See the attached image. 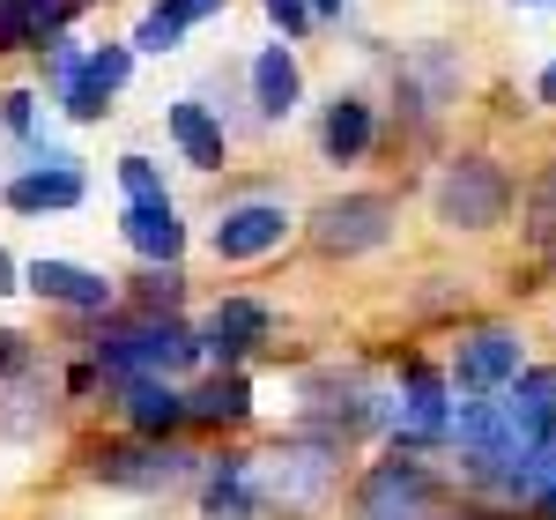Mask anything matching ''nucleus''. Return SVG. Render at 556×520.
<instances>
[{"label":"nucleus","instance_id":"obj_1","mask_svg":"<svg viewBox=\"0 0 556 520\" xmlns=\"http://www.w3.org/2000/svg\"><path fill=\"white\" fill-rule=\"evenodd\" d=\"M342 461H349L342 438H327V432H282L253 461L260 498H267L275 513H298V520L304 513H327V498L342 491Z\"/></svg>","mask_w":556,"mask_h":520},{"label":"nucleus","instance_id":"obj_2","mask_svg":"<svg viewBox=\"0 0 556 520\" xmlns=\"http://www.w3.org/2000/svg\"><path fill=\"white\" fill-rule=\"evenodd\" d=\"M513 201H519V178L490 149H460V157H445L438 178H430V216H438V231H453V238L497 231V223L513 216Z\"/></svg>","mask_w":556,"mask_h":520},{"label":"nucleus","instance_id":"obj_3","mask_svg":"<svg viewBox=\"0 0 556 520\" xmlns=\"http://www.w3.org/2000/svg\"><path fill=\"white\" fill-rule=\"evenodd\" d=\"M193 357H208V349H201V335H193L186 320H172V312L112 320V327H97V343H89V364L112 372L119 387H127V380H172Z\"/></svg>","mask_w":556,"mask_h":520},{"label":"nucleus","instance_id":"obj_4","mask_svg":"<svg viewBox=\"0 0 556 520\" xmlns=\"http://www.w3.org/2000/svg\"><path fill=\"white\" fill-rule=\"evenodd\" d=\"M453 380L424 364V357H408L401 364V380L386 394V438H393V454H430V446H445L453 438Z\"/></svg>","mask_w":556,"mask_h":520},{"label":"nucleus","instance_id":"obj_5","mask_svg":"<svg viewBox=\"0 0 556 520\" xmlns=\"http://www.w3.org/2000/svg\"><path fill=\"white\" fill-rule=\"evenodd\" d=\"M393 231H401V201L393 194H334V201H319L304 216L312 253H327V260L379 253V246H393Z\"/></svg>","mask_w":556,"mask_h":520},{"label":"nucleus","instance_id":"obj_6","mask_svg":"<svg viewBox=\"0 0 556 520\" xmlns=\"http://www.w3.org/2000/svg\"><path fill=\"white\" fill-rule=\"evenodd\" d=\"M445 513V483L424 454H386L356 476V520H438Z\"/></svg>","mask_w":556,"mask_h":520},{"label":"nucleus","instance_id":"obj_7","mask_svg":"<svg viewBox=\"0 0 556 520\" xmlns=\"http://www.w3.org/2000/svg\"><path fill=\"white\" fill-rule=\"evenodd\" d=\"M460 89H468V60L453 45H408L401 67H393V104H401V120L416 134L438 127L460 104Z\"/></svg>","mask_w":556,"mask_h":520},{"label":"nucleus","instance_id":"obj_8","mask_svg":"<svg viewBox=\"0 0 556 520\" xmlns=\"http://www.w3.org/2000/svg\"><path fill=\"white\" fill-rule=\"evenodd\" d=\"M527 372V335H519L513 320H475L468 335L453 343V364H445V380L460 401H482V394H505Z\"/></svg>","mask_w":556,"mask_h":520},{"label":"nucleus","instance_id":"obj_9","mask_svg":"<svg viewBox=\"0 0 556 520\" xmlns=\"http://www.w3.org/2000/svg\"><path fill=\"white\" fill-rule=\"evenodd\" d=\"M89 476L112 483V491H172V483L193 476V454L172 446V438H141V446H104L89 461Z\"/></svg>","mask_w":556,"mask_h":520},{"label":"nucleus","instance_id":"obj_10","mask_svg":"<svg viewBox=\"0 0 556 520\" xmlns=\"http://www.w3.org/2000/svg\"><path fill=\"white\" fill-rule=\"evenodd\" d=\"M290 209L282 201H238V209H223L215 216V231H208V246H215V260H230V268H245V260H267L282 238H290Z\"/></svg>","mask_w":556,"mask_h":520},{"label":"nucleus","instance_id":"obj_11","mask_svg":"<svg viewBox=\"0 0 556 520\" xmlns=\"http://www.w3.org/2000/svg\"><path fill=\"white\" fill-rule=\"evenodd\" d=\"M127 75H134V45H97L83 60V75L60 89V112L67 120H104V104L127 89Z\"/></svg>","mask_w":556,"mask_h":520},{"label":"nucleus","instance_id":"obj_12","mask_svg":"<svg viewBox=\"0 0 556 520\" xmlns=\"http://www.w3.org/2000/svg\"><path fill=\"white\" fill-rule=\"evenodd\" d=\"M83 201V172H75V157L67 149H45L30 172L8 178V209H23V216H45V209H75Z\"/></svg>","mask_w":556,"mask_h":520},{"label":"nucleus","instance_id":"obj_13","mask_svg":"<svg viewBox=\"0 0 556 520\" xmlns=\"http://www.w3.org/2000/svg\"><path fill=\"white\" fill-rule=\"evenodd\" d=\"M371 141H379V104L356 97V89H342V97L319 112V157H327V164H364Z\"/></svg>","mask_w":556,"mask_h":520},{"label":"nucleus","instance_id":"obj_14","mask_svg":"<svg viewBox=\"0 0 556 520\" xmlns=\"http://www.w3.org/2000/svg\"><path fill=\"white\" fill-rule=\"evenodd\" d=\"M267 335H275V312H267L260 298H223L208 320H201V349H208V357H223V364H238V357H245V349H260Z\"/></svg>","mask_w":556,"mask_h":520},{"label":"nucleus","instance_id":"obj_15","mask_svg":"<svg viewBox=\"0 0 556 520\" xmlns=\"http://www.w3.org/2000/svg\"><path fill=\"white\" fill-rule=\"evenodd\" d=\"M23 283L38 290V298L67 305V312H112V275H97V268H75V260H30L23 268Z\"/></svg>","mask_w":556,"mask_h":520},{"label":"nucleus","instance_id":"obj_16","mask_svg":"<svg viewBox=\"0 0 556 520\" xmlns=\"http://www.w3.org/2000/svg\"><path fill=\"white\" fill-rule=\"evenodd\" d=\"M245 75H253V112H260V127H282V120L298 112V97H304L298 52H290V45H260Z\"/></svg>","mask_w":556,"mask_h":520},{"label":"nucleus","instance_id":"obj_17","mask_svg":"<svg viewBox=\"0 0 556 520\" xmlns=\"http://www.w3.org/2000/svg\"><path fill=\"white\" fill-rule=\"evenodd\" d=\"M119 238H127L134 253L164 260V268H178V253H186V223H178V201L164 194V201H127V216H119Z\"/></svg>","mask_w":556,"mask_h":520},{"label":"nucleus","instance_id":"obj_18","mask_svg":"<svg viewBox=\"0 0 556 520\" xmlns=\"http://www.w3.org/2000/svg\"><path fill=\"white\" fill-rule=\"evenodd\" d=\"M267 498H260V476L245 454H223V461H208V483H201V513L208 520H253Z\"/></svg>","mask_w":556,"mask_h":520},{"label":"nucleus","instance_id":"obj_19","mask_svg":"<svg viewBox=\"0 0 556 520\" xmlns=\"http://www.w3.org/2000/svg\"><path fill=\"white\" fill-rule=\"evenodd\" d=\"M172 141L193 172H223L230 164V134H223V120H215L201 97H178L172 104Z\"/></svg>","mask_w":556,"mask_h":520},{"label":"nucleus","instance_id":"obj_20","mask_svg":"<svg viewBox=\"0 0 556 520\" xmlns=\"http://www.w3.org/2000/svg\"><path fill=\"white\" fill-rule=\"evenodd\" d=\"M119 417H127V432H141V438H172L178 424H186V387H172V380H127Z\"/></svg>","mask_w":556,"mask_h":520},{"label":"nucleus","instance_id":"obj_21","mask_svg":"<svg viewBox=\"0 0 556 520\" xmlns=\"http://www.w3.org/2000/svg\"><path fill=\"white\" fill-rule=\"evenodd\" d=\"M75 0H0V52H23V45H52L67 30Z\"/></svg>","mask_w":556,"mask_h":520},{"label":"nucleus","instance_id":"obj_22","mask_svg":"<svg viewBox=\"0 0 556 520\" xmlns=\"http://www.w3.org/2000/svg\"><path fill=\"white\" fill-rule=\"evenodd\" d=\"M245 417H253V380L245 372H215L201 387H186V424L223 432V424H245Z\"/></svg>","mask_w":556,"mask_h":520},{"label":"nucleus","instance_id":"obj_23","mask_svg":"<svg viewBox=\"0 0 556 520\" xmlns=\"http://www.w3.org/2000/svg\"><path fill=\"white\" fill-rule=\"evenodd\" d=\"M215 8H230V0H156L127 45H134V52H178V38H186V30H201Z\"/></svg>","mask_w":556,"mask_h":520},{"label":"nucleus","instance_id":"obj_24","mask_svg":"<svg viewBox=\"0 0 556 520\" xmlns=\"http://www.w3.org/2000/svg\"><path fill=\"white\" fill-rule=\"evenodd\" d=\"M45 417H52V401H45V380L30 372V364H23L15 380H0V432L8 438H30Z\"/></svg>","mask_w":556,"mask_h":520},{"label":"nucleus","instance_id":"obj_25","mask_svg":"<svg viewBox=\"0 0 556 520\" xmlns=\"http://www.w3.org/2000/svg\"><path fill=\"white\" fill-rule=\"evenodd\" d=\"M178 298H186V275H178V268H164V260L134 275V305H141V312H172Z\"/></svg>","mask_w":556,"mask_h":520},{"label":"nucleus","instance_id":"obj_26","mask_svg":"<svg viewBox=\"0 0 556 520\" xmlns=\"http://www.w3.org/2000/svg\"><path fill=\"white\" fill-rule=\"evenodd\" d=\"M119 186H127V201H164V172L149 157H119Z\"/></svg>","mask_w":556,"mask_h":520},{"label":"nucleus","instance_id":"obj_27","mask_svg":"<svg viewBox=\"0 0 556 520\" xmlns=\"http://www.w3.org/2000/svg\"><path fill=\"white\" fill-rule=\"evenodd\" d=\"M83 60H89V52H83L75 38H67V30L45 45V75H52V89H67V83H75V75H83Z\"/></svg>","mask_w":556,"mask_h":520},{"label":"nucleus","instance_id":"obj_28","mask_svg":"<svg viewBox=\"0 0 556 520\" xmlns=\"http://www.w3.org/2000/svg\"><path fill=\"white\" fill-rule=\"evenodd\" d=\"M267 8V23L282 30V38H304V30H319V15H312V0H260Z\"/></svg>","mask_w":556,"mask_h":520},{"label":"nucleus","instance_id":"obj_29","mask_svg":"<svg viewBox=\"0 0 556 520\" xmlns=\"http://www.w3.org/2000/svg\"><path fill=\"white\" fill-rule=\"evenodd\" d=\"M0 120H8V134H23V141H30V134H38V97H30V89H15V97L0 104Z\"/></svg>","mask_w":556,"mask_h":520},{"label":"nucleus","instance_id":"obj_30","mask_svg":"<svg viewBox=\"0 0 556 520\" xmlns=\"http://www.w3.org/2000/svg\"><path fill=\"white\" fill-rule=\"evenodd\" d=\"M23 364H30V343H23L15 327H0V380H15Z\"/></svg>","mask_w":556,"mask_h":520},{"label":"nucleus","instance_id":"obj_31","mask_svg":"<svg viewBox=\"0 0 556 520\" xmlns=\"http://www.w3.org/2000/svg\"><path fill=\"white\" fill-rule=\"evenodd\" d=\"M534 104H549V112H556V60L542 67V75H534Z\"/></svg>","mask_w":556,"mask_h":520},{"label":"nucleus","instance_id":"obj_32","mask_svg":"<svg viewBox=\"0 0 556 520\" xmlns=\"http://www.w3.org/2000/svg\"><path fill=\"white\" fill-rule=\"evenodd\" d=\"M8 290H23V268H15V260L0 253V298H8Z\"/></svg>","mask_w":556,"mask_h":520},{"label":"nucleus","instance_id":"obj_33","mask_svg":"<svg viewBox=\"0 0 556 520\" xmlns=\"http://www.w3.org/2000/svg\"><path fill=\"white\" fill-rule=\"evenodd\" d=\"M312 15H319V23H334V15H349V0H312Z\"/></svg>","mask_w":556,"mask_h":520},{"label":"nucleus","instance_id":"obj_34","mask_svg":"<svg viewBox=\"0 0 556 520\" xmlns=\"http://www.w3.org/2000/svg\"><path fill=\"white\" fill-rule=\"evenodd\" d=\"M519 8H542V0H519Z\"/></svg>","mask_w":556,"mask_h":520},{"label":"nucleus","instance_id":"obj_35","mask_svg":"<svg viewBox=\"0 0 556 520\" xmlns=\"http://www.w3.org/2000/svg\"><path fill=\"white\" fill-rule=\"evenodd\" d=\"M497 520H505V513H497Z\"/></svg>","mask_w":556,"mask_h":520}]
</instances>
